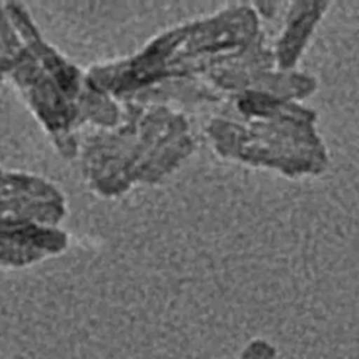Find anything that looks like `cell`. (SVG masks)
I'll return each instance as SVG.
<instances>
[{
    "instance_id": "cell-1",
    "label": "cell",
    "mask_w": 359,
    "mask_h": 359,
    "mask_svg": "<svg viewBox=\"0 0 359 359\" xmlns=\"http://www.w3.org/2000/svg\"><path fill=\"white\" fill-rule=\"evenodd\" d=\"M330 3H292L283 29L275 43V66L289 72L300 59L314 28L327 13Z\"/></svg>"
}]
</instances>
